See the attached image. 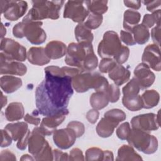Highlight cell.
Returning <instances> with one entry per match:
<instances>
[{
    "mask_svg": "<svg viewBox=\"0 0 161 161\" xmlns=\"http://www.w3.org/2000/svg\"><path fill=\"white\" fill-rule=\"evenodd\" d=\"M64 3V1H32L33 6L27 15L35 21L47 18L57 19Z\"/></svg>",
    "mask_w": 161,
    "mask_h": 161,
    "instance_id": "cell-6",
    "label": "cell"
},
{
    "mask_svg": "<svg viewBox=\"0 0 161 161\" xmlns=\"http://www.w3.org/2000/svg\"><path fill=\"white\" fill-rule=\"evenodd\" d=\"M67 47L60 41L53 40L49 42L45 48L46 54L50 59H58L66 55Z\"/></svg>",
    "mask_w": 161,
    "mask_h": 161,
    "instance_id": "cell-22",
    "label": "cell"
},
{
    "mask_svg": "<svg viewBox=\"0 0 161 161\" xmlns=\"http://www.w3.org/2000/svg\"><path fill=\"white\" fill-rule=\"evenodd\" d=\"M89 103L93 109L99 110L108 106L109 103L106 91H96L89 99Z\"/></svg>",
    "mask_w": 161,
    "mask_h": 161,
    "instance_id": "cell-28",
    "label": "cell"
},
{
    "mask_svg": "<svg viewBox=\"0 0 161 161\" xmlns=\"http://www.w3.org/2000/svg\"><path fill=\"white\" fill-rule=\"evenodd\" d=\"M38 114L40 113L38 110H34L31 114H26V115L24 116V120L27 123L38 126L41 123L40 118L38 116Z\"/></svg>",
    "mask_w": 161,
    "mask_h": 161,
    "instance_id": "cell-42",
    "label": "cell"
},
{
    "mask_svg": "<svg viewBox=\"0 0 161 161\" xmlns=\"http://www.w3.org/2000/svg\"><path fill=\"white\" fill-rule=\"evenodd\" d=\"M160 13L161 10L157 9L152 12V14H145L143 16L142 24L147 28H150L155 24L160 23Z\"/></svg>",
    "mask_w": 161,
    "mask_h": 161,
    "instance_id": "cell-33",
    "label": "cell"
},
{
    "mask_svg": "<svg viewBox=\"0 0 161 161\" xmlns=\"http://www.w3.org/2000/svg\"><path fill=\"white\" fill-rule=\"evenodd\" d=\"M68 114L64 113L57 115L44 117L41 121L39 127L45 136H50L53 134L56 128L63 123Z\"/></svg>",
    "mask_w": 161,
    "mask_h": 161,
    "instance_id": "cell-18",
    "label": "cell"
},
{
    "mask_svg": "<svg viewBox=\"0 0 161 161\" xmlns=\"http://www.w3.org/2000/svg\"><path fill=\"white\" fill-rule=\"evenodd\" d=\"M116 64L111 58H102L99 65V69L102 73H108Z\"/></svg>",
    "mask_w": 161,
    "mask_h": 161,
    "instance_id": "cell-40",
    "label": "cell"
},
{
    "mask_svg": "<svg viewBox=\"0 0 161 161\" xmlns=\"http://www.w3.org/2000/svg\"><path fill=\"white\" fill-rule=\"evenodd\" d=\"M120 122L112 116L104 113V117L101 119L96 126L97 134L102 138H108L112 135L115 128Z\"/></svg>",
    "mask_w": 161,
    "mask_h": 161,
    "instance_id": "cell-19",
    "label": "cell"
},
{
    "mask_svg": "<svg viewBox=\"0 0 161 161\" xmlns=\"http://www.w3.org/2000/svg\"><path fill=\"white\" fill-rule=\"evenodd\" d=\"M67 127L71 128L75 133L77 138L82 136L85 132V126L84 124L78 121H72L69 122Z\"/></svg>",
    "mask_w": 161,
    "mask_h": 161,
    "instance_id": "cell-41",
    "label": "cell"
},
{
    "mask_svg": "<svg viewBox=\"0 0 161 161\" xmlns=\"http://www.w3.org/2000/svg\"><path fill=\"white\" fill-rule=\"evenodd\" d=\"M130 125L128 122H124L119 125L116 130V136L121 140H126L131 131Z\"/></svg>",
    "mask_w": 161,
    "mask_h": 161,
    "instance_id": "cell-37",
    "label": "cell"
},
{
    "mask_svg": "<svg viewBox=\"0 0 161 161\" xmlns=\"http://www.w3.org/2000/svg\"><path fill=\"white\" fill-rule=\"evenodd\" d=\"M122 46L118 33L114 31H107L104 33L103 40L97 47V53L102 58H113Z\"/></svg>",
    "mask_w": 161,
    "mask_h": 161,
    "instance_id": "cell-8",
    "label": "cell"
},
{
    "mask_svg": "<svg viewBox=\"0 0 161 161\" xmlns=\"http://www.w3.org/2000/svg\"><path fill=\"white\" fill-rule=\"evenodd\" d=\"M1 38L3 39L4 38V36L6 35V29L5 28V27L4 26L3 23H1Z\"/></svg>",
    "mask_w": 161,
    "mask_h": 161,
    "instance_id": "cell-55",
    "label": "cell"
},
{
    "mask_svg": "<svg viewBox=\"0 0 161 161\" xmlns=\"http://www.w3.org/2000/svg\"><path fill=\"white\" fill-rule=\"evenodd\" d=\"M89 14L85 1H68L64 7L63 17L69 18L74 22L82 23Z\"/></svg>",
    "mask_w": 161,
    "mask_h": 161,
    "instance_id": "cell-12",
    "label": "cell"
},
{
    "mask_svg": "<svg viewBox=\"0 0 161 161\" xmlns=\"http://www.w3.org/2000/svg\"><path fill=\"white\" fill-rule=\"evenodd\" d=\"M107 94L109 102H117L119 99L120 96V89L119 88V86L114 84H109L107 89Z\"/></svg>",
    "mask_w": 161,
    "mask_h": 161,
    "instance_id": "cell-39",
    "label": "cell"
},
{
    "mask_svg": "<svg viewBox=\"0 0 161 161\" xmlns=\"http://www.w3.org/2000/svg\"><path fill=\"white\" fill-rule=\"evenodd\" d=\"M40 127H35L28 142V152L35 160H53V150Z\"/></svg>",
    "mask_w": 161,
    "mask_h": 161,
    "instance_id": "cell-5",
    "label": "cell"
},
{
    "mask_svg": "<svg viewBox=\"0 0 161 161\" xmlns=\"http://www.w3.org/2000/svg\"><path fill=\"white\" fill-rule=\"evenodd\" d=\"M43 22L31 19L27 14L21 22H19L13 28V34L18 38L26 37L29 42L33 45H40L45 42L47 34L42 28Z\"/></svg>",
    "mask_w": 161,
    "mask_h": 161,
    "instance_id": "cell-3",
    "label": "cell"
},
{
    "mask_svg": "<svg viewBox=\"0 0 161 161\" xmlns=\"http://www.w3.org/2000/svg\"><path fill=\"white\" fill-rule=\"evenodd\" d=\"M116 160H142V158L132 146L123 145L118 150Z\"/></svg>",
    "mask_w": 161,
    "mask_h": 161,
    "instance_id": "cell-26",
    "label": "cell"
},
{
    "mask_svg": "<svg viewBox=\"0 0 161 161\" xmlns=\"http://www.w3.org/2000/svg\"><path fill=\"white\" fill-rule=\"evenodd\" d=\"M142 63L150 69L159 72L161 69L160 47L155 44H149L144 49L142 57Z\"/></svg>",
    "mask_w": 161,
    "mask_h": 161,
    "instance_id": "cell-14",
    "label": "cell"
},
{
    "mask_svg": "<svg viewBox=\"0 0 161 161\" xmlns=\"http://www.w3.org/2000/svg\"><path fill=\"white\" fill-rule=\"evenodd\" d=\"M119 38L121 41H122L126 45L133 46L136 44L134 40L133 35L130 31H125V30H121Z\"/></svg>",
    "mask_w": 161,
    "mask_h": 161,
    "instance_id": "cell-43",
    "label": "cell"
},
{
    "mask_svg": "<svg viewBox=\"0 0 161 161\" xmlns=\"http://www.w3.org/2000/svg\"><path fill=\"white\" fill-rule=\"evenodd\" d=\"M0 160H16V155L9 150H2L0 153Z\"/></svg>",
    "mask_w": 161,
    "mask_h": 161,
    "instance_id": "cell-50",
    "label": "cell"
},
{
    "mask_svg": "<svg viewBox=\"0 0 161 161\" xmlns=\"http://www.w3.org/2000/svg\"><path fill=\"white\" fill-rule=\"evenodd\" d=\"M53 158L54 160H69V155L60 150L54 149L53 150Z\"/></svg>",
    "mask_w": 161,
    "mask_h": 161,
    "instance_id": "cell-49",
    "label": "cell"
},
{
    "mask_svg": "<svg viewBox=\"0 0 161 161\" xmlns=\"http://www.w3.org/2000/svg\"><path fill=\"white\" fill-rule=\"evenodd\" d=\"M65 55V64L79 69L82 72H91L98 64V59L91 43L72 42L67 46Z\"/></svg>",
    "mask_w": 161,
    "mask_h": 161,
    "instance_id": "cell-2",
    "label": "cell"
},
{
    "mask_svg": "<svg viewBox=\"0 0 161 161\" xmlns=\"http://www.w3.org/2000/svg\"><path fill=\"white\" fill-rule=\"evenodd\" d=\"M23 84L22 80L19 77L6 75L0 78V86L2 90L7 94L13 93L19 89Z\"/></svg>",
    "mask_w": 161,
    "mask_h": 161,
    "instance_id": "cell-23",
    "label": "cell"
},
{
    "mask_svg": "<svg viewBox=\"0 0 161 161\" xmlns=\"http://www.w3.org/2000/svg\"><path fill=\"white\" fill-rule=\"evenodd\" d=\"M103 15L90 13L89 16H87V20L84 23L91 30H94L100 26V25L103 23Z\"/></svg>",
    "mask_w": 161,
    "mask_h": 161,
    "instance_id": "cell-36",
    "label": "cell"
},
{
    "mask_svg": "<svg viewBox=\"0 0 161 161\" xmlns=\"http://www.w3.org/2000/svg\"><path fill=\"white\" fill-rule=\"evenodd\" d=\"M109 77L118 86H121L128 82L130 78V72L122 64H116L108 72Z\"/></svg>",
    "mask_w": 161,
    "mask_h": 161,
    "instance_id": "cell-21",
    "label": "cell"
},
{
    "mask_svg": "<svg viewBox=\"0 0 161 161\" xmlns=\"http://www.w3.org/2000/svg\"><path fill=\"white\" fill-rule=\"evenodd\" d=\"M159 113L160 110L157 114L150 113L134 116L131 120V128L147 132L158 130L160 126Z\"/></svg>",
    "mask_w": 161,
    "mask_h": 161,
    "instance_id": "cell-13",
    "label": "cell"
},
{
    "mask_svg": "<svg viewBox=\"0 0 161 161\" xmlns=\"http://www.w3.org/2000/svg\"><path fill=\"white\" fill-rule=\"evenodd\" d=\"M143 3L146 6V8L147 11L150 12H153L156 10L157 8H158L161 4L160 0H155V1H144Z\"/></svg>",
    "mask_w": 161,
    "mask_h": 161,
    "instance_id": "cell-48",
    "label": "cell"
},
{
    "mask_svg": "<svg viewBox=\"0 0 161 161\" xmlns=\"http://www.w3.org/2000/svg\"><path fill=\"white\" fill-rule=\"evenodd\" d=\"M85 157L80 149L79 148H72L69 155V160H84Z\"/></svg>",
    "mask_w": 161,
    "mask_h": 161,
    "instance_id": "cell-45",
    "label": "cell"
},
{
    "mask_svg": "<svg viewBox=\"0 0 161 161\" xmlns=\"http://www.w3.org/2000/svg\"><path fill=\"white\" fill-rule=\"evenodd\" d=\"M1 147H6L11 145L13 139L9 133L6 130H1Z\"/></svg>",
    "mask_w": 161,
    "mask_h": 161,
    "instance_id": "cell-46",
    "label": "cell"
},
{
    "mask_svg": "<svg viewBox=\"0 0 161 161\" xmlns=\"http://www.w3.org/2000/svg\"><path fill=\"white\" fill-rule=\"evenodd\" d=\"M75 37L78 43H91L94 36L91 30L85 25L84 23H79L75 28Z\"/></svg>",
    "mask_w": 161,
    "mask_h": 161,
    "instance_id": "cell-27",
    "label": "cell"
},
{
    "mask_svg": "<svg viewBox=\"0 0 161 161\" xmlns=\"http://www.w3.org/2000/svg\"><path fill=\"white\" fill-rule=\"evenodd\" d=\"M44 70L45 80L35 90L37 110L45 116L69 113L67 106L74 94L72 78L58 66H48Z\"/></svg>",
    "mask_w": 161,
    "mask_h": 161,
    "instance_id": "cell-1",
    "label": "cell"
},
{
    "mask_svg": "<svg viewBox=\"0 0 161 161\" xmlns=\"http://www.w3.org/2000/svg\"><path fill=\"white\" fill-rule=\"evenodd\" d=\"M1 108H3L4 106L7 104V97L6 96L3 95V92L1 91Z\"/></svg>",
    "mask_w": 161,
    "mask_h": 161,
    "instance_id": "cell-54",
    "label": "cell"
},
{
    "mask_svg": "<svg viewBox=\"0 0 161 161\" xmlns=\"http://www.w3.org/2000/svg\"><path fill=\"white\" fill-rule=\"evenodd\" d=\"M1 11L4 17L11 21L18 20L23 16L28 9L25 1H1Z\"/></svg>",
    "mask_w": 161,
    "mask_h": 161,
    "instance_id": "cell-11",
    "label": "cell"
},
{
    "mask_svg": "<svg viewBox=\"0 0 161 161\" xmlns=\"http://www.w3.org/2000/svg\"><path fill=\"white\" fill-rule=\"evenodd\" d=\"M27 59L30 64L38 66L46 65L51 60L46 54L45 48L42 47L30 48L27 52Z\"/></svg>",
    "mask_w": 161,
    "mask_h": 161,
    "instance_id": "cell-20",
    "label": "cell"
},
{
    "mask_svg": "<svg viewBox=\"0 0 161 161\" xmlns=\"http://www.w3.org/2000/svg\"><path fill=\"white\" fill-rule=\"evenodd\" d=\"M140 87L135 77L132 78L122 89L123 96H135L139 94Z\"/></svg>",
    "mask_w": 161,
    "mask_h": 161,
    "instance_id": "cell-34",
    "label": "cell"
},
{
    "mask_svg": "<svg viewBox=\"0 0 161 161\" xmlns=\"http://www.w3.org/2000/svg\"><path fill=\"white\" fill-rule=\"evenodd\" d=\"M4 130L9 133L13 141H17L16 147L19 150L26 149L31 133L26 122L8 123L5 126Z\"/></svg>",
    "mask_w": 161,
    "mask_h": 161,
    "instance_id": "cell-9",
    "label": "cell"
},
{
    "mask_svg": "<svg viewBox=\"0 0 161 161\" xmlns=\"http://www.w3.org/2000/svg\"><path fill=\"white\" fill-rule=\"evenodd\" d=\"M126 140L130 145L145 154H153L158 149L157 138L150 132L141 130L131 128Z\"/></svg>",
    "mask_w": 161,
    "mask_h": 161,
    "instance_id": "cell-7",
    "label": "cell"
},
{
    "mask_svg": "<svg viewBox=\"0 0 161 161\" xmlns=\"http://www.w3.org/2000/svg\"><path fill=\"white\" fill-rule=\"evenodd\" d=\"M160 23L156 25V26L151 31V36L154 44L160 47Z\"/></svg>",
    "mask_w": 161,
    "mask_h": 161,
    "instance_id": "cell-44",
    "label": "cell"
},
{
    "mask_svg": "<svg viewBox=\"0 0 161 161\" xmlns=\"http://www.w3.org/2000/svg\"><path fill=\"white\" fill-rule=\"evenodd\" d=\"M122 103L123 106L131 111H137L143 108L141 96H123Z\"/></svg>",
    "mask_w": 161,
    "mask_h": 161,
    "instance_id": "cell-31",
    "label": "cell"
},
{
    "mask_svg": "<svg viewBox=\"0 0 161 161\" xmlns=\"http://www.w3.org/2000/svg\"><path fill=\"white\" fill-rule=\"evenodd\" d=\"M35 158L33 156H31L28 154L23 155L22 157L20 158V160H35Z\"/></svg>",
    "mask_w": 161,
    "mask_h": 161,
    "instance_id": "cell-53",
    "label": "cell"
},
{
    "mask_svg": "<svg viewBox=\"0 0 161 161\" xmlns=\"http://www.w3.org/2000/svg\"><path fill=\"white\" fill-rule=\"evenodd\" d=\"M76 138L75 132L68 127L56 130L53 133L54 143L57 147L62 150H66L71 147L75 143Z\"/></svg>",
    "mask_w": 161,
    "mask_h": 161,
    "instance_id": "cell-15",
    "label": "cell"
},
{
    "mask_svg": "<svg viewBox=\"0 0 161 161\" xmlns=\"http://www.w3.org/2000/svg\"><path fill=\"white\" fill-rule=\"evenodd\" d=\"M27 72L26 66L21 62L12 60L6 58L0 53V74L1 75H24Z\"/></svg>",
    "mask_w": 161,
    "mask_h": 161,
    "instance_id": "cell-16",
    "label": "cell"
},
{
    "mask_svg": "<svg viewBox=\"0 0 161 161\" xmlns=\"http://www.w3.org/2000/svg\"><path fill=\"white\" fill-rule=\"evenodd\" d=\"M125 6L130 8L131 9H138L141 7V4L142 1H123Z\"/></svg>",
    "mask_w": 161,
    "mask_h": 161,
    "instance_id": "cell-51",
    "label": "cell"
},
{
    "mask_svg": "<svg viewBox=\"0 0 161 161\" xmlns=\"http://www.w3.org/2000/svg\"><path fill=\"white\" fill-rule=\"evenodd\" d=\"M130 55V49L128 47L122 45L120 50L113 59L118 64H123L125 63Z\"/></svg>",
    "mask_w": 161,
    "mask_h": 161,
    "instance_id": "cell-38",
    "label": "cell"
},
{
    "mask_svg": "<svg viewBox=\"0 0 161 161\" xmlns=\"http://www.w3.org/2000/svg\"><path fill=\"white\" fill-rule=\"evenodd\" d=\"M134 77L139 84L141 90L150 87L154 82L155 75L150 69L143 63L139 64L134 69Z\"/></svg>",
    "mask_w": 161,
    "mask_h": 161,
    "instance_id": "cell-17",
    "label": "cell"
},
{
    "mask_svg": "<svg viewBox=\"0 0 161 161\" xmlns=\"http://www.w3.org/2000/svg\"><path fill=\"white\" fill-rule=\"evenodd\" d=\"M73 89L79 93L85 92L90 89L96 91H106L109 85L107 79L99 72H80L72 79Z\"/></svg>",
    "mask_w": 161,
    "mask_h": 161,
    "instance_id": "cell-4",
    "label": "cell"
},
{
    "mask_svg": "<svg viewBox=\"0 0 161 161\" xmlns=\"http://www.w3.org/2000/svg\"><path fill=\"white\" fill-rule=\"evenodd\" d=\"M103 160H114V155L110 150H104Z\"/></svg>",
    "mask_w": 161,
    "mask_h": 161,
    "instance_id": "cell-52",
    "label": "cell"
},
{
    "mask_svg": "<svg viewBox=\"0 0 161 161\" xmlns=\"http://www.w3.org/2000/svg\"><path fill=\"white\" fill-rule=\"evenodd\" d=\"M85 4L89 13L102 15L108 9L107 1H85Z\"/></svg>",
    "mask_w": 161,
    "mask_h": 161,
    "instance_id": "cell-32",
    "label": "cell"
},
{
    "mask_svg": "<svg viewBox=\"0 0 161 161\" xmlns=\"http://www.w3.org/2000/svg\"><path fill=\"white\" fill-rule=\"evenodd\" d=\"M4 114L9 121L20 120L25 116L24 106L21 103L12 102L6 107Z\"/></svg>",
    "mask_w": 161,
    "mask_h": 161,
    "instance_id": "cell-24",
    "label": "cell"
},
{
    "mask_svg": "<svg viewBox=\"0 0 161 161\" xmlns=\"http://www.w3.org/2000/svg\"><path fill=\"white\" fill-rule=\"evenodd\" d=\"M99 116V112L98 110L95 109H92L89 110L87 113H86V119L87 121L91 123V124H94L97 121Z\"/></svg>",
    "mask_w": 161,
    "mask_h": 161,
    "instance_id": "cell-47",
    "label": "cell"
},
{
    "mask_svg": "<svg viewBox=\"0 0 161 161\" xmlns=\"http://www.w3.org/2000/svg\"><path fill=\"white\" fill-rule=\"evenodd\" d=\"M104 150L98 147H91L88 148L85 154V160L87 161L103 160Z\"/></svg>",
    "mask_w": 161,
    "mask_h": 161,
    "instance_id": "cell-35",
    "label": "cell"
},
{
    "mask_svg": "<svg viewBox=\"0 0 161 161\" xmlns=\"http://www.w3.org/2000/svg\"><path fill=\"white\" fill-rule=\"evenodd\" d=\"M131 33L133 35L134 40L136 43L143 45L146 43L150 39V31L148 28L142 24H138L135 26Z\"/></svg>",
    "mask_w": 161,
    "mask_h": 161,
    "instance_id": "cell-30",
    "label": "cell"
},
{
    "mask_svg": "<svg viewBox=\"0 0 161 161\" xmlns=\"http://www.w3.org/2000/svg\"><path fill=\"white\" fill-rule=\"evenodd\" d=\"M0 49L1 53L8 59L24 62L27 58L26 48L13 39L8 38L1 39Z\"/></svg>",
    "mask_w": 161,
    "mask_h": 161,
    "instance_id": "cell-10",
    "label": "cell"
},
{
    "mask_svg": "<svg viewBox=\"0 0 161 161\" xmlns=\"http://www.w3.org/2000/svg\"><path fill=\"white\" fill-rule=\"evenodd\" d=\"M141 19L140 13L133 9H127L123 14V26L125 31L131 32L132 28L137 25Z\"/></svg>",
    "mask_w": 161,
    "mask_h": 161,
    "instance_id": "cell-25",
    "label": "cell"
},
{
    "mask_svg": "<svg viewBox=\"0 0 161 161\" xmlns=\"http://www.w3.org/2000/svg\"><path fill=\"white\" fill-rule=\"evenodd\" d=\"M143 108L151 109L156 106L160 101V94L155 89L146 90L141 96Z\"/></svg>",
    "mask_w": 161,
    "mask_h": 161,
    "instance_id": "cell-29",
    "label": "cell"
}]
</instances>
